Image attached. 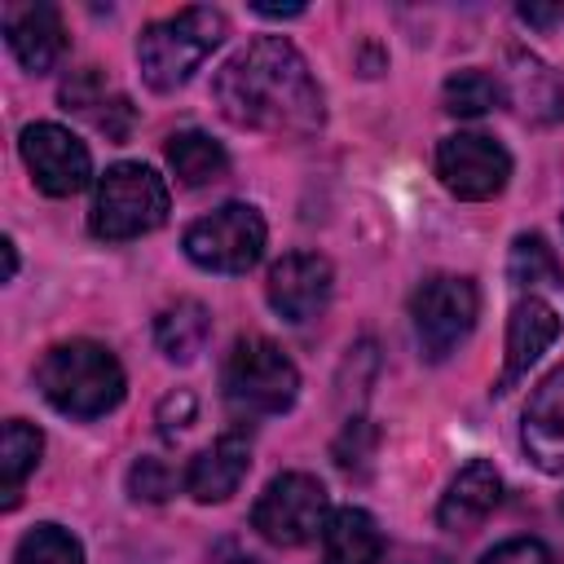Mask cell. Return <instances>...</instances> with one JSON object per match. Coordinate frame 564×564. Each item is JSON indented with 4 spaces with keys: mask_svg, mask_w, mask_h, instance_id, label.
<instances>
[{
    "mask_svg": "<svg viewBox=\"0 0 564 564\" xmlns=\"http://www.w3.org/2000/svg\"><path fill=\"white\" fill-rule=\"evenodd\" d=\"M212 101L238 128L273 137H313L326 123V97L286 35H260L212 75Z\"/></svg>",
    "mask_w": 564,
    "mask_h": 564,
    "instance_id": "cell-1",
    "label": "cell"
},
{
    "mask_svg": "<svg viewBox=\"0 0 564 564\" xmlns=\"http://www.w3.org/2000/svg\"><path fill=\"white\" fill-rule=\"evenodd\" d=\"M40 397L66 419H101L123 401V366L97 339H62L35 366Z\"/></svg>",
    "mask_w": 564,
    "mask_h": 564,
    "instance_id": "cell-2",
    "label": "cell"
},
{
    "mask_svg": "<svg viewBox=\"0 0 564 564\" xmlns=\"http://www.w3.org/2000/svg\"><path fill=\"white\" fill-rule=\"evenodd\" d=\"M229 35V22L220 9H207V4H194V9H181V13H167L159 22H150L141 35H137V66H141V79L154 88V93H176L203 62L207 53Z\"/></svg>",
    "mask_w": 564,
    "mask_h": 564,
    "instance_id": "cell-3",
    "label": "cell"
},
{
    "mask_svg": "<svg viewBox=\"0 0 564 564\" xmlns=\"http://www.w3.org/2000/svg\"><path fill=\"white\" fill-rule=\"evenodd\" d=\"M167 181L150 163H115L97 176L88 229L106 242H128L154 234L167 220Z\"/></svg>",
    "mask_w": 564,
    "mask_h": 564,
    "instance_id": "cell-4",
    "label": "cell"
},
{
    "mask_svg": "<svg viewBox=\"0 0 564 564\" xmlns=\"http://www.w3.org/2000/svg\"><path fill=\"white\" fill-rule=\"evenodd\" d=\"M225 397L242 414H282L300 397V370L295 361L264 335L234 339L225 370H220Z\"/></svg>",
    "mask_w": 564,
    "mask_h": 564,
    "instance_id": "cell-5",
    "label": "cell"
},
{
    "mask_svg": "<svg viewBox=\"0 0 564 564\" xmlns=\"http://www.w3.org/2000/svg\"><path fill=\"white\" fill-rule=\"evenodd\" d=\"M264 238H269L264 216L251 203H225V207L198 216L185 229L181 247L207 273H247L260 264Z\"/></svg>",
    "mask_w": 564,
    "mask_h": 564,
    "instance_id": "cell-6",
    "label": "cell"
},
{
    "mask_svg": "<svg viewBox=\"0 0 564 564\" xmlns=\"http://www.w3.org/2000/svg\"><path fill=\"white\" fill-rule=\"evenodd\" d=\"M410 317H414V339L423 357L445 361L480 317V286L467 273H436L414 291Z\"/></svg>",
    "mask_w": 564,
    "mask_h": 564,
    "instance_id": "cell-7",
    "label": "cell"
},
{
    "mask_svg": "<svg viewBox=\"0 0 564 564\" xmlns=\"http://www.w3.org/2000/svg\"><path fill=\"white\" fill-rule=\"evenodd\" d=\"M326 516L330 502L322 480L308 471H282L260 489L251 507V529L273 546H304L326 529Z\"/></svg>",
    "mask_w": 564,
    "mask_h": 564,
    "instance_id": "cell-8",
    "label": "cell"
},
{
    "mask_svg": "<svg viewBox=\"0 0 564 564\" xmlns=\"http://www.w3.org/2000/svg\"><path fill=\"white\" fill-rule=\"evenodd\" d=\"M436 176L463 203L498 198L511 181V154L485 132H449L436 145Z\"/></svg>",
    "mask_w": 564,
    "mask_h": 564,
    "instance_id": "cell-9",
    "label": "cell"
},
{
    "mask_svg": "<svg viewBox=\"0 0 564 564\" xmlns=\"http://www.w3.org/2000/svg\"><path fill=\"white\" fill-rule=\"evenodd\" d=\"M18 150H22V163L35 189L48 198H70L93 181L88 145L62 123H26L18 137Z\"/></svg>",
    "mask_w": 564,
    "mask_h": 564,
    "instance_id": "cell-10",
    "label": "cell"
},
{
    "mask_svg": "<svg viewBox=\"0 0 564 564\" xmlns=\"http://www.w3.org/2000/svg\"><path fill=\"white\" fill-rule=\"evenodd\" d=\"M335 291V269L317 251H286L269 278H264V300L282 322H313Z\"/></svg>",
    "mask_w": 564,
    "mask_h": 564,
    "instance_id": "cell-11",
    "label": "cell"
},
{
    "mask_svg": "<svg viewBox=\"0 0 564 564\" xmlns=\"http://www.w3.org/2000/svg\"><path fill=\"white\" fill-rule=\"evenodd\" d=\"M520 445L529 463L546 476L564 471V361L538 379L520 414Z\"/></svg>",
    "mask_w": 564,
    "mask_h": 564,
    "instance_id": "cell-12",
    "label": "cell"
},
{
    "mask_svg": "<svg viewBox=\"0 0 564 564\" xmlns=\"http://www.w3.org/2000/svg\"><path fill=\"white\" fill-rule=\"evenodd\" d=\"M4 44L22 70L48 75L66 53V22L53 4H9L4 9Z\"/></svg>",
    "mask_w": 564,
    "mask_h": 564,
    "instance_id": "cell-13",
    "label": "cell"
},
{
    "mask_svg": "<svg viewBox=\"0 0 564 564\" xmlns=\"http://www.w3.org/2000/svg\"><path fill=\"white\" fill-rule=\"evenodd\" d=\"M555 339H560V313H555L546 300L524 295V300L511 308V317H507V357H502V375H498L494 392H498V397L511 392V388L529 375V366H533Z\"/></svg>",
    "mask_w": 564,
    "mask_h": 564,
    "instance_id": "cell-14",
    "label": "cell"
},
{
    "mask_svg": "<svg viewBox=\"0 0 564 564\" xmlns=\"http://www.w3.org/2000/svg\"><path fill=\"white\" fill-rule=\"evenodd\" d=\"M247 471H251V441L242 432H225L189 458L181 485L194 502H225V498L238 494Z\"/></svg>",
    "mask_w": 564,
    "mask_h": 564,
    "instance_id": "cell-15",
    "label": "cell"
},
{
    "mask_svg": "<svg viewBox=\"0 0 564 564\" xmlns=\"http://www.w3.org/2000/svg\"><path fill=\"white\" fill-rule=\"evenodd\" d=\"M502 498V476L489 458H471L467 467H458V476L445 485L441 502H436V524L445 533H471L476 524L489 520V511Z\"/></svg>",
    "mask_w": 564,
    "mask_h": 564,
    "instance_id": "cell-16",
    "label": "cell"
},
{
    "mask_svg": "<svg viewBox=\"0 0 564 564\" xmlns=\"http://www.w3.org/2000/svg\"><path fill=\"white\" fill-rule=\"evenodd\" d=\"M383 538L370 511L361 507H339L326 516L322 529V560L326 564H379Z\"/></svg>",
    "mask_w": 564,
    "mask_h": 564,
    "instance_id": "cell-17",
    "label": "cell"
},
{
    "mask_svg": "<svg viewBox=\"0 0 564 564\" xmlns=\"http://www.w3.org/2000/svg\"><path fill=\"white\" fill-rule=\"evenodd\" d=\"M207 335H212V313L207 304L198 300H172L159 317H154V348L167 357V361H194L203 348H207Z\"/></svg>",
    "mask_w": 564,
    "mask_h": 564,
    "instance_id": "cell-18",
    "label": "cell"
},
{
    "mask_svg": "<svg viewBox=\"0 0 564 564\" xmlns=\"http://www.w3.org/2000/svg\"><path fill=\"white\" fill-rule=\"evenodd\" d=\"M163 154H167L172 176H176L185 189L212 185V181H220V176L229 172V154H225V145H220V141H212V137H207V132H198V128L167 137Z\"/></svg>",
    "mask_w": 564,
    "mask_h": 564,
    "instance_id": "cell-19",
    "label": "cell"
},
{
    "mask_svg": "<svg viewBox=\"0 0 564 564\" xmlns=\"http://www.w3.org/2000/svg\"><path fill=\"white\" fill-rule=\"evenodd\" d=\"M507 101H516L533 119H560L564 115V93L555 75L524 48L511 53V75H507Z\"/></svg>",
    "mask_w": 564,
    "mask_h": 564,
    "instance_id": "cell-20",
    "label": "cell"
},
{
    "mask_svg": "<svg viewBox=\"0 0 564 564\" xmlns=\"http://www.w3.org/2000/svg\"><path fill=\"white\" fill-rule=\"evenodd\" d=\"M40 454H44L40 427H31L26 419H9L4 436H0V494H4V507H18L26 476L40 467Z\"/></svg>",
    "mask_w": 564,
    "mask_h": 564,
    "instance_id": "cell-21",
    "label": "cell"
},
{
    "mask_svg": "<svg viewBox=\"0 0 564 564\" xmlns=\"http://www.w3.org/2000/svg\"><path fill=\"white\" fill-rule=\"evenodd\" d=\"M441 101L449 115L458 119H476V115H489L494 106L507 101V84L480 66H467V70H454L445 84H441Z\"/></svg>",
    "mask_w": 564,
    "mask_h": 564,
    "instance_id": "cell-22",
    "label": "cell"
},
{
    "mask_svg": "<svg viewBox=\"0 0 564 564\" xmlns=\"http://www.w3.org/2000/svg\"><path fill=\"white\" fill-rule=\"evenodd\" d=\"M507 278H511V286H520V291L555 286V282H560V260H555V251L546 247L542 234H520V238L511 242Z\"/></svg>",
    "mask_w": 564,
    "mask_h": 564,
    "instance_id": "cell-23",
    "label": "cell"
},
{
    "mask_svg": "<svg viewBox=\"0 0 564 564\" xmlns=\"http://www.w3.org/2000/svg\"><path fill=\"white\" fill-rule=\"evenodd\" d=\"M13 564H84V546L70 529L44 520V524H35L18 538Z\"/></svg>",
    "mask_w": 564,
    "mask_h": 564,
    "instance_id": "cell-24",
    "label": "cell"
},
{
    "mask_svg": "<svg viewBox=\"0 0 564 564\" xmlns=\"http://www.w3.org/2000/svg\"><path fill=\"white\" fill-rule=\"evenodd\" d=\"M128 494L137 502H167L176 494V471L163 463V458H150L141 454L132 467H128Z\"/></svg>",
    "mask_w": 564,
    "mask_h": 564,
    "instance_id": "cell-25",
    "label": "cell"
},
{
    "mask_svg": "<svg viewBox=\"0 0 564 564\" xmlns=\"http://www.w3.org/2000/svg\"><path fill=\"white\" fill-rule=\"evenodd\" d=\"M375 427H370V419H348L344 423V432H339V441H335V463L344 467V471H361L366 463H370V454H375Z\"/></svg>",
    "mask_w": 564,
    "mask_h": 564,
    "instance_id": "cell-26",
    "label": "cell"
},
{
    "mask_svg": "<svg viewBox=\"0 0 564 564\" xmlns=\"http://www.w3.org/2000/svg\"><path fill=\"white\" fill-rule=\"evenodd\" d=\"M57 97H62L66 110H84V115H93V110L106 101V79H101L97 66H84V70H75V75L62 84Z\"/></svg>",
    "mask_w": 564,
    "mask_h": 564,
    "instance_id": "cell-27",
    "label": "cell"
},
{
    "mask_svg": "<svg viewBox=\"0 0 564 564\" xmlns=\"http://www.w3.org/2000/svg\"><path fill=\"white\" fill-rule=\"evenodd\" d=\"M194 414H198V401H194V392H189V388H176V392H167V397L159 401V410H154V423H159V432L172 441V436H181V432L194 423Z\"/></svg>",
    "mask_w": 564,
    "mask_h": 564,
    "instance_id": "cell-28",
    "label": "cell"
},
{
    "mask_svg": "<svg viewBox=\"0 0 564 564\" xmlns=\"http://www.w3.org/2000/svg\"><path fill=\"white\" fill-rule=\"evenodd\" d=\"M480 564H551V551H546V542H538V538H507V542H498Z\"/></svg>",
    "mask_w": 564,
    "mask_h": 564,
    "instance_id": "cell-29",
    "label": "cell"
},
{
    "mask_svg": "<svg viewBox=\"0 0 564 564\" xmlns=\"http://www.w3.org/2000/svg\"><path fill=\"white\" fill-rule=\"evenodd\" d=\"M132 119H137V110H132V101H128V97H110V101H106V110H97V115H93V123H97L110 141H128Z\"/></svg>",
    "mask_w": 564,
    "mask_h": 564,
    "instance_id": "cell-30",
    "label": "cell"
},
{
    "mask_svg": "<svg viewBox=\"0 0 564 564\" xmlns=\"http://www.w3.org/2000/svg\"><path fill=\"white\" fill-rule=\"evenodd\" d=\"M520 18L524 22H533V26H551V22H560L564 18V9L555 4V9H542V4H520Z\"/></svg>",
    "mask_w": 564,
    "mask_h": 564,
    "instance_id": "cell-31",
    "label": "cell"
},
{
    "mask_svg": "<svg viewBox=\"0 0 564 564\" xmlns=\"http://www.w3.org/2000/svg\"><path fill=\"white\" fill-rule=\"evenodd\" d=\"M220 560H225V564H264L260 555H247V551H242V546H234V542H225V546H220Z\"/></svg>",
    "mask_w": 564,
    "mask_h": 564,
    "instance_id": "cell-32",
    "label": "cell"
},
{
    "mask_svg": "<svg viewBox=\"0 0 564 564\" xmlns=\"http://www.w3.org/2000/svg\"><path fill=\"white\" fill-rule=\"evenodd\" d=\"M256 13H260V18H300L304 4H282V9H278V4H256Z\"/></svg>",
    "mask_w": 564,
    "mask_h": 564,
    "instance_id": "cell-33",
    "label": "cell"
},
{
    "mask_svg": "<svg viewBox=\"0 0 564 564\" xmlns=\"http://www.w3.org/2000/svg\"><path fill=\"white\" fill-rule=\"evenodd\" d=\"M0 251H4V282H13L18 278V247H13V238H4Z\"/></svg>",
    "mask_w": 564,
    "mask_h": 564,
    "instance_id": "cell-34",
    "label": "cell"
},
{
    "mask_svg": "<svg viewBox=\"0 0 564 564\" xmlns=\"http://www.w3.org/2000/svg\"><path fill=\"white\" fill-rule=\"evenodd\" d=\"M560 511H564V498H560Z\"/></svg>",
    "mask_w": 564,
    "mask_h": 564,
    "instance_id": "cell-35",
    "label": "cell"
}]
</instances>
